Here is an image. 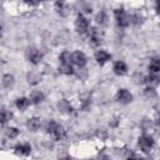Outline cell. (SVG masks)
I'll list each match as a JSON object with an SVG mask.
<instances>
[{"label": "cell", "mask_w": 160, "mask_h": 160, "mask_svg": "<svg viewBox=\"0 0 160 160\" xmlns=\"http://www.w3.org/2000/svg\"><path fill=\"white\" fill-rule=\"evenodd\" d=\"M128 160H144L142 158H140V156H136V155H131Z\"/></svg>", "instance_id": "obj_25"}, {"label": "cell", "mask_w": 160, "mask_h": 160, "mask_svg": "<svg viewBox=\"0 0 160 160\" xmlns=\"http://www.w3.org/2000/svg\"><path fill=\"white\" fill-rule=\"evenodd\" d=\"M61 160H70L69 158H64V159H61Z\"/></svg>", "instance_id": "obj_28"}, {"label": "cell", "mask_w": 160, "mask_h": 160, "mask_svg": "<svg viewBox=\"0 0 160 160\" xmlns=\"http://www.w3.org/2000/svg\"><path fill=\"white\" fill-rule=\"evenodd\" d=\"M101 160H110V159H108V158H102Z\"/></svg>", "instance_id": "obj_27"}, {"label": "cell", "mask_w": 160, "mask_h": 160, "mask_svg": "<svg viewBox=\"0 0 160 160\" xmlns=\"http://www.w3.org/2000/svg\"><path fill=\"white\" fill-rule=\"evenodd\" d=\"M116 99L118 101L122 102V104H128L132 100V95L126 90V89H120L118 91V95H116Z\"/></svg>", "instance_id": "obj_5"}, {"label": "cell", "mask_w": 160, "mask_h": 160, "mask_svg": "<svg viewBox=\"0 0 160 160\" xmlns=\"http://www.w3.org/2000/svg\"><path fill=\"white\" fill-rule=\"evenodd\" d=\"M14 82H15V80H14V76L12 75H10V74H5L4 75V78H2V85H4V88L10 89L14 85Z\"/></svg>", "instance_id": "obj_13"}, {"label": "cell", "mask_w": 160, "mask_h": 160, "mask_svg": "<svg viewBox=\"0 0 160 160\" xmlns=\"http://www.w3.org/2000/svg\"><path fill=\"white\" fill-rule=\"evenodd\" d=\"M29 105H30V101H29V99H26V98H19V99L16 100V108L20 109V110H25Z\"/></svg>", "instance_id": "obj_17"}, {"label": "cell", "mask_w": 160, "mask_h": 160, "mask_svg": "<svg viewBox=\"0 0 160 160\" xmlns=\"http://www.w3.org/2000/svg\"><path fill=\"white\" fill-rule=\"evenodd\" d=\"M70 59H71V55L69 52H62L60 55V60H61V64H70Z\"/></svg>", "instance_id": "obj_20"}, {"label": "cell", "mask_w": 160, "mask_h": 160, "mask_svg": "<svg viewBox=\"0 0 160 160\" xmlns=\"http://www.w3.org/2000/svg\"><path fill=\"white\" fill-rule=\"evenodd\" d=\"M51 135H52V138H54L55 140H60V139H62V138L65 136V130H64L62 126L58 125V128L51 132Z\"/></svg>", "instance_id": "obj_14"}, {"label": "cell", "mask_w": 160, "mask_h": 160, "mask_svg": "<svg viewBox=\"0 0 160 160\" xmlns=\"http://www.w3.org/2000/svg\"><path fill=\"white\" fill-rule=\"evenodd\" d=\"M41 58H42V54L39 50H36V49H30L29 50V60L32 64H39Z\"/></svg>", "instance_id": "obj_7"}, {"label": "cell", "mask_w": 160, "mask_h": 160, "mask_svg": "<svg viewBox=\"0 0 160 160\" xmlns=\"http://www.w3.org/2000/svg\"><path fill=\"white\" fill-rule=\"evenodd\" d=\"M149 70L151 71V74L156 75L160 72V59H154L150 65H149Z\"/></svg>", "instance_id": "obj_12"}, {"label": "cell", "mask_w": 160, "mask_h": 160, "mask_svg": "<svg viewBox=\"0 0 160 160\" xmlns=\"http://www.w3.org/2000/svg\"><path fill=\"white\" fill-rule=\"evenodd\" d=\"M15 151L16 154H20V155H29L31 151V148L29 144H20L15 146Z\"/></svg>", "instance_id": "obj_10"}, {"label": "cell", "mask_w": 160, "mask_h": 160, "mask_svg": "<svg viewBox=\"0 0 160 160\" xmlns=\"http://www.w3.org/2000/svg\"><path fill=\"white\" fill-rule=\"evenodd\" d=\"M145 95L146 96H150V98H155L156 96V92H155V90L152 88H148V89H145Z\"/></svg>", "instance_id": "obj_23"}, {"label": "cell", "mask_w": 160, "mask_h": 160, "mask_svg": "<svg viewBox=\"0 0 160 160\" xmlns=\"http://www.w3.org/2000/svg\"><path fill=\"white\" fill-rule=\"evenodd\" d=\"M156 10H158V12H160V1L156 2Z\"/></svg>", "instance_id": "obj_26"}, {"label": "cell", "mask_w": 160, "mask_h": 160, "mask_svg": "<svg viewBox=\"0 0 160 160\" xmlns=\"http://www.w3.org/2000/svg\"><path fill=\"white\" fill-rule=\"evenodd\" d=\"M18 135H19V130H18L16 128H9V129L6 130V136L10 138V139L16 138Z\"/></svg>", "instance_id": "obj_19"}, {"label": "cell", "mask_w": 160, "mask_h": 160, "mask_svg": "<svg viewBox=\"0 0 160 160\" xmlns=\"http://www.w3.org/2000/svg\"><path fill=\"white\" fill-rule=\"evenodd\" d=\"M95 58H96V60H98V62H99L100 65H104L106 61H109V60L111 59V55H110L108 51H105V50H99V51L95 54Z\"/></svg>", "instance_id": "obj_6"}, {"label": "cell", "mask_w": 160, "mask_h": 160, "mask_svg": "<svg viewBox=\"0 0 160 160\" xmlns=\"http://www.w3.org/2000/svg\"><path fill=\"white\" fill-rule=\"evenodd\" d=\"M126 71H128V68L124 61H116L114 64V72L116 75H124L126 74Z\"/></svg>", "instance_id": "obj_8"}, {"label": "cell", "mask_w": 160, "mask_h": 160, "mask_svg": "<svg viewBox=\"0 0 160 160\" xmlns=\"http://www.w3.org/2000/svg\"><path fill=\"white\" fill-rule=\"evenodd\" d=\"M28 79H29V82H31V84H36L39 81V78L35 74H29L28 75Z\"/></svg>", "instance_id": "obj_24"}, {"label": "cell", "mask_w": 160, "mask_h": 160, "mask_svg": "<svg viewBox=\"0 0 160 160\" xmlns=\"http://www.w3.org/2000/svg\"><path fill=\"white\" fill-rule=\"evenodd\" d=\"M90 41H91V44H92L94 46H98V45H100V42H101L100 35L98 34L96 29H92V30H91V35H90Z\"/></svg>", "instance_id": "obj_15"}, {"label": "cell", "mask_w": 160, "mask_h": 160, "mask_svg": "<svg viewBox=\"0 0 160 160\" xmlns=\"http://www.w3.org/2000/svg\"><path fill=\"white\" fill-rule=\"evenodd\" d=\"M139 146L144 151H149L154 146V139L149 135H142V136L139 138Z\"/></svg>", "instance_id": "obj_3"}, {"label": "cell", "mask_w": 160, "mask_h": 160, "mask_svg": "<svg viewBox=\"0 0 160 160\" xmlns=\"http://www.w3.org/2000/svg\"><path fill=\"white\" fill-rule=\"evenodd\" d=\"M115 18L116 21L120 26H128L130 22V18L126 15V12L124 11V9H115Z\"/></svg>", "instance_id": "obj_2"}, {"label": "cell", "mask_w": 160, "mask_h": 160, "mask_svg": "<svg viewBox=\"0 0 160 160\" xmlns=\"http://www.w3.org/2000/svg\"><path fill=\"white\" fill-rule=\"evenodd\" d=\"M75 28L79 34H85L89 29V21L81 14H79L76 18V21H75Z\"/></svg>", "instance_id": "obj_1"}, {"label": "cell", "mask_w": 160, "mask_h": 160, "mask_svg": "<svg viewBox=\"0 0 160 160\" xmlns=\"http://www.w3.org/2000/svg\"><path fill=\"white\" fill-rule=\"evenodd\" d=\"M30 100L34 104H39V102H41L44 100V94L41 91H34L31 94V96H30Z\"/></svg>", "instance_id": "obj_16"}, {"label": "cell", "mask_w": 160, "mask_h": 160, "mask_svg": "<svg viewBox=\"0 0 160 160\" xmlns=\"http://www.w3.org/2000/svg\"><path fill=\"white\" fill-rule=\"evenodd\" d=\"M105 20H106V15L104 11H100L98 15H96V21L98 24H105Z\"/></svg>", "instance_id": "obj_21"}, {"label": "cell", "mask_w": 160, "mask_h": 160, "mask_svg": "<svg viewBox=\"0 0 160 160\" xmlns=\"http://www.w3.org/2000/svg\"><path fill=\"white\" fill-rule=\"evenodd\" d=\"M28 128L30 129V130H32V131H36L40 126H41V120L39 119V118H31V119H29L28 120Z\"/></svg>", "instance_id": "obj_9"}, {"label": "cell", "mask_w": 160, "mask_h": 160, "mask_svg": "<svg viewBox=\"0 0 160 160\" xmlns=\"http://www.w3.org/2000/svg\"><path fill=\"white\" fill-rule=\"evenodd\" d=\"M71 61H72L75 65H78L79 68H84L85 64H86V56H85V54L81 52V51H75V52L71 55Z\"/></svg>", "instance_id": "obj_4"}, {"label": "cell", "mask_w": 160, "mask_h": 160, "mask_svg": "<svg viewBox=\"0 0 160 160\" xmlns=\"http://www.w3.org/2000/svg\"><path fill=\"white\" fill-rule=\"evenodd\" d=\"M159 124H160V119H159Z\"/></svg>", "instance_id": "obj_29"}, {"label": "cell", "mask_w": 160, "mask_h": 160, "mask_svg": "<svg viewBox=\"0 0 160 160\" xmlns=\"http://www.w3.org/2000/svg\"><path fill=\"white\" fill-rule=\"evenodd\" d=\"M59 110H61L62 112H66V114H70L71 111H72V108H71V105H70V102L68 101V100H61L60 102H59Z\"/></svg>", "instance_id": "obj_11"}, {"label": "cell", "mask_w": 160, "mask_h": 160, "mask_svg": "<svg viewBox=\"0 0 160 160\" xmlns=\"http://www.w3.org/2000/svg\"><path fill=\"white\" fill-rule=\"evenodd\" d=\"M59 70H60V72L66 74V75H70V74L74 72L72 71V68H71V64H61Z\"/></svg>", "instance_id": "obj_18"}, {"label": "cell", "mask_w": 160, "mask_h": 160, "mask_svg": "<svg viewBox=\"0 0 160 160\" xmlns=\"http://www.w3.org/2000/svg\"><path fill=\"white\" fill-rule=\"evenodd\" d=\"M1 114H2V115H1V122H2V124H5V122L11 118V114H10V112H8V111H6V109H2Z\"/></svg>", "instance_id": "obj_22"}]
</instances>
